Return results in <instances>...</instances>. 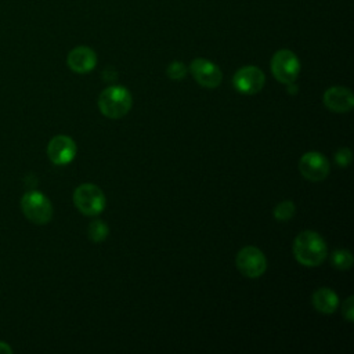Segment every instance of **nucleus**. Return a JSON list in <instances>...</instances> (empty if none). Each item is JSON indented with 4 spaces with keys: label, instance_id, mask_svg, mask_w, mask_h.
Returning <instances> with one entry per match:
<instances>
[{
    "label": "nucleus",
    "instance_id": "1",
    "mask_svg": "<svg viewBox=\"0 0 354 354\" xmlns=\"http://www.w3.org/2000/svg\"><path fill=\"white\" fill-rule=\"evenodd\" d=\"M295 259L306 267L319 266L328 254L324 238L315 231H301L293 241Z\"/></svg>",
    "mask_w": 354,
    "mask_h": 354
},
{
    "label": "nucleus",
    "instance_id": "2",
    "mask_svg": "<svg viewBox=\"0 0 354 354\" xmlns=\"http://www.w3.org/2000/svg\"><path fill=\"white\" fill-rule=\"evenodd\" d=\"M131 105V94L123 86H109L98 97V108L101 113L109 119L123 118L130 111Z\"/></svg>",
    "mask_w": 354,
    "mask_h": 354
},
{
    "label": "nucleus",
    "instance_id": "3",
    "mask_svg": "<svg viewBox=\"0 0 354 354\" xmlns=\"http://www.w3.org/2000/svg\"><path fill=\"white\" fill-rule=\"evenodd\" d=\"M24 216L33 224H47L53 217V205L50 199L39 191H28L21 199Z\"/></svg>",
    "mask_w": 354,
    "mask_h": 354
},
{
    "label": "nucleus",
    "instance_id": "4",
    "mask_svg": "<svg viewBox=\"0 0 354 354\" xmlns=\"http://www.w3.org/2000/svg\"><path fill=\"white\" fill-rule=\"evenodd\" d=\"M73 203L80 213L97 216L105 207V195L95 184L84 183L73 191Z\"/></svg>",
    "mask_w": 354,
    "mask_h": 354
},
{
    "label": "nucleus",
    "instance_id": "5",
    "mask_svg": "<svg viewBox=\"0 0 354 354\" xmlns=\"http://www.w3.org/2000/svg\"><path fill=\"white\" fill-rule=\"evenodd\" d=\"M271 72L278 82L292 84L299 76L300 61L293 51L288 48L278 50L271 58Z\"/></svg>",
    "mask_w": 354,
    "mask_h": 354
},
{
    "label": "nucleus",
    "instance_id": "6",
    "mask_svg": "<svg viewBox=\"0 0 354 354\" xmlns=\"http://www.w3.org/2000/svg\"><path fill=\"white\" fill-rule=\"evenodd\" d=\"M236 267L248 278H259L267 270V259L256 246H245L236 254Z\"/></svg>",
    "mask_w": 354,
    "mask_h": 354
},
{
    "label": "nucleus",
    "instance_id": "7",
    "mask_svg": "<svg viewBox=\"0 0 354 354\" xmlns=\"http://www.w3.org/2000/svg\"><path fill=\"white\" fill-rule=\"evenodd\" d=\"M266 83V76L261 69L253 65H246L239 68L234 77H232V84L236 91L242 94H256L261 91Z\"/></svg>",
    "mask_w": 354,
    "mask_h": 354
},
{
    "label": "nucleus",
    "instance_id": "8",
    "mask_svg": "<svg viewBox=\"0 0 354 354\" xmlns=\"http://www.w3.org/2000/svg\"><path fill=\"white\" fill-rule=\"evenodd\" d=\"M189 71L195 82L206 88H216L223 80L221 69L206 58H195L189 65Z\"/></svg>",
    "mask_w": 354,
    "mask_h": 354
},
{
    "label": "nucleus",
    "instance_id": "9",
    "mask_svg": "<svg viewBox=\"0 0 354 354\" xmlns=\"http://www.w3.org/2000/svg\"><path fill=\"white\" fill-rule=\"evenodd\" d=\"M299 170L306 180L321 181L329 174V162L319 152H306L299 160Z\"/></svg>",
    "mask_w": 354,
    "mask_h": 354
},
{
    "label": "nucleus",
    "instance_id": "10",
    "mask_svg": "<svg viewBox=\"0 0 354 354\" xmlns=\"http://www.w3.org/2000/svg\"><path fill=\"white\" fill-rule=\"evenodd\" d=\"M75 155H76V144L68 136H64V134L55 136L50 140L47 145V156L57 166L68 165L69 162L73 160Z\"/></svg>",
    "mask_w": 354,
    "mask_h": 354
},
{
    "label": "nucleus",
    "instance_id": "11",
    "mask_svg": "<svg viewBox=\"0 0 354 354\" xmlns=\"http://www.w3.org/2000/svg\"><path fill=\"white\" fill-rule=\"evenodd\" d=\"M324 104L333 112H348L354 106V95L347 87L333 86L324 93Z\"/></svg>",
    "mask_w": 354,
    "mask_h": 354
},
{
    "label": "nucleus",
    "instance_id": "12",
    "mask_svg": "<svg viewBox=\"0 0 354 354\" xmlns=\"http://www.w3.org/2000/svg\"><path fill=\"white\" fill-rule=\"evenodd\" d=\"M66 64L71 71L76 73H87L97 65V55L93 48L87 46H77L72 48L66 57Z\"/></svg>",
    "mask_w": 354,
    "mask_h": 354
},
{
    "label": "nucleus",
    "instance_id": "13",
    "mask_svg": "<svg viewBox=\"0 0 354 354\" xmlns=\"http://www.w3.org/2000/svg\"><path fill=\"white\" fill-rule=\"evenodd\" d=\"M313 306L322 314H332L339 306L337 295L329 288H319L313 293Z\"/></svg>",
    "mask_w": 354,
    "mask_h": 354
},
{
    "label": "nucleus",
    "instance_id": "14",
    "mask_svg": "<svg viewBox=\"0 0 354 354\" xmlns=\"http://www.w3.org/2000/svg\"><path fill=\"white\" fill-rule=\"evenodd\" d=\"M108 232H109V228L108 225L102 221V220H94L88 224V228H87V234H88V238L93 241V242H101L104 241L106 236H108Z\"/></svg>",
    "mask_w": 354,
    "mask_h": 354
},
{
    "label": "nucleus",
    "instance_id": "15",
    "mask_svg": "<svg viewBox=\"0 0 354 354\" xmlns=\"http://www.w3.org/2000/svg\"><path fill=\"white\" fill-rule=\"evenodd\" d=\"M330 261L337 270H348L353 266V254L347 249H337L332 253Z\"/></svg>",
    "mask_w": 354,
    "mask_h": 354
},
{
    "label": "nucleus",
    "instance_id": "16",
    "mask_svg": "<svg viewBox=\"0 0 354 354\" xmlns=\"http://www.w3.org/2000/svg\"><path fill=\"white\" fill-rule=\"evenodd\" d=\"M295 212H296V206L292 201H282L281 203H278L274 207L272 214L277 220L286 221V220H290L295 216Z\"/></svg>",
    "mask_w": 354,
    "mask_h": 354
},
{
    "label": "nucleus",
    "instance_id": "17",
    "mask_svg": "<svg viewBox=\"0 0 354 354\" xmlns=\"http://www.w3.org/2000/svg\"><path fill=\"white\" fill-rule=\"evenodd\" d=\"M187 66L184 62L181 61H173L169 64L167 69H166V73L170 79L173 80H181L185 75H187Z\"/></svg>",
    "mask_w": 354,
    "mask_h": 354
},
{
    "label": "nucleus",
    "instance_id": "18",
    "mask_svg": "<svg viewBox=\"0 0 354 354\" xmlns=\"http://www.w3.org/2000/svg\"><path fill=\"white\" fill-rule=\"evenodd\" d=\"M353 159V155H351V151L348 148H340L336 153H335V160L336 163L340 166V167H346L350 165Z\"/></svg>",
    "mask_w": 354,
    "mask_h": 354
},
{
    "label": "nucleus",
    "instance_id": "19",
    "mask_svg": "<svg viewBox=\"0 0 354 354\" xmlns=\"http://www.w3.org/2000/svg\"><path fill=\"white\" fill-rule=\"evenodd\" d=\"M343 315L348 322L354 319V297L348 296L347 300L343 303Z\"/></svg>",
    "mask_w": 354,
    "mask_h": 354
},
{
    "label": "nucleus",
    "instance_id": "20",
    "mask_svg": "<svg viewBox=\"0 0 354 354\" xmlns=\"http://www.w3.org/2000/svg\"><path fill=\"white\" fill-rule=\"evenodd\" d=\"M0 353L11 354V353H12V348H11L6 342H0Z\"/></svg>",
    "mask_w": 354,
    "mask_h": 354
}]
</instances>
